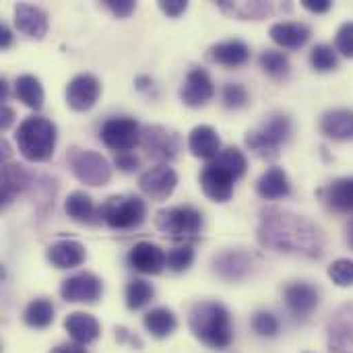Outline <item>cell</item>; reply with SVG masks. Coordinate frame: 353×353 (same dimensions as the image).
<instances>
[{
	"label": "cell",
	"instance_id": "1",
	"mask_svg": "<svg viewBox=\"0 0 353 353\" xmlns=\"http://www.w3.org/2000/svg\"><path fill=\"white\" fill-rule=\"evenodd\" d=\"M256 238L263 248L273 252L321 259L325 250L323 234L310 219L279 207H267L261 211Z\"/></svg>",
	"mask_w": 353,
	"mask_h": 353
},
{
	"label": "cell",
	"instance_id": "2",
	"mask_svg": "<svg viewBox=\"0 0 353 353\" xmlns=\"http://www.w3.org/2000/svg\"><path fill=\"white\" fill-rule=\"evenodd\" d=\"M248 159L238 147L221 149V153L201 172V188L213 203H228L234 196V184L246 174Z\"/></svg>",
	"mask_w": 353,
	"mask_h": 353
},
{
	"label": "cell",
	"instance_id": "3",
	"mask_svg": "<svg viewBox=\"0 0 353 353\" xmlns=\"http://www.w3.org/2000/svg\"><path fill=\"white\" fill-rule=\"evenodd\" d=\"M192 335L211 350H225L234 341L232 314L221 302H199L188 316Z\"/></svg>",
	"mask_w": 353,
	"mask_h": 353
},
{
	"label": "cell",
	"instance_id": "4",
	"mask_svg": "<svg viewBox=\"0 0 353 353\" xmlns=\"http://www.w3.org/2000/svg\"><path fill=\"white\" fill-rule=\"evenodd\" d=\"M56 141H58L56 124L43 116L25 118L14 132V143L21 155L31 163H43L52 159Z\"/></svg>",
	"mask_w": 353,
	"mask_h": 353
},
{
	"label": "cell",
	"instance_id": "5",
	"mask_svg": "<svg viewBox=\"0 0 353 353\" xmlns=\"http://www.w3.org/2000/svg\"><path fill=\"white\" fill-rule=\"evenodd\" d=\"M292 137V120L285 114L269 116L259 128L250 130L244 139L246 147L265 161H275L279 157V149Z\"/></svg>",
	"mask_w": 353,
	"mask_h": 353
},
{
	"label": "cell",
	"instance_id": "6",
	"mask_svg": "<svg viewBox=\"0 0 353 353\" xmlns=\"http://www.w3.org/2000/svg\"><path fill=\"white\" fill-rule=\"evenodd\" d=\"M155 228L170 240L192 242L199 240L203 230V213L190 205L165 207L155 215Z\"/></svg>",
	"mask_w": 353,
	"mask_h": 353
},
{
	"label": "cell",
	"instance_id": "7",
	"mask_svg": "<svg viewBox=\"0 0 353 353\" xmlns=\"http://www.w3.org/2000/svg\"><path fill=\"white\" fill-rule=\"evenodd\" d=\"M145 217H147V205L139 196L116 194L105 199L99 207V219L108 228L118 232L137 230L139 225H143Z\"/></svg>",
	"mask_w": 353,
	"mask_h": 353
},
{
	"label": "cell",
	"instance_id": "8",
	"mask_svg": "<svg viewBox=\"0 0 353 353\" xmlns=\"http://www.w3.org/2000/svg\"><path fill=\"white\" fill-rule=\"evenodd\" d=\"M66 159L74 178L87 186H105L112 178V168L108 159L97 151L72 147Z\"/></svg>",
	"mask_w": 353,
	"mask_h": 353
},
{
	"label": "cell",
	"instance_id": "9",
	"mask_svg": "<svg viewBox=\"0 0 353 353\" xmlns=\"http://www.w3.org/2000/svg\"><path fill=\"white\" fill-rule=\"evenodd\" d=\"M141 147L153 161L168 165L172 159L178 157L182 149V137L174 128L161 124H147L141 130Z\"/></svg>",
	"mask_w": 353,
	"mask_h": 353
},
{
	"label": "cell",
	"instance_id": "10",
	"mask_svg": "<svg viewBox=\"0 0 353 353\" xmlns=\"http://www.w3.org/2000/svg\"><path fill=\"white\" fill-rule=\"evenodd\" d=\"M141 130L143 128L139 126L134 118L114 116L101 124L99 139L108 149L116 153H130V149L141 145Z\"/></svg>",
	"mask_w": 353,
	"mask_h": 353
},
{
	"label": "cell",
	"instance_id": "11",
	"mask_svg": "<svg viewBox=\"0 0 353 353\" xmlns=\"http://www.w3.org/2000/svg\"><path fill=\"white\" fill-rule=\"evenodd\" d=\"M103 294L101 279L91 271H81L66 277L60 285V296L64 302H81V304H95Z\"/></svg>",
	"mask_w": 353,
	"mask_h": 353
},
{
	"label": "cell",
	"instance_id": "12",
	"mask_svg": "<svg viewBox=\"0 0 353 353\" xmlns=\"http://www.w3.org/2000/svg\"><path fill=\"white\" fill-rule=\"evenodd\" d=\"M178 186V174L174 172V168L157 163L155 168H149L145 174H141L139 178V188L141 192L151 199V201H168L172 196V192Z\"/></svg>",
	"mask_w": 353,
	"mask_h": 353
},
{
	"label": "cell",
	"instance_id": "13",
	"mask_svg": "<svg viewBox=\"0 0 353 353\" xmlns=\"http://www.w3.org/2000/svg\"><path fill=\"white\" fill-rule=\"evenodd\" d=\"M101 93V83L89 72H81L66 85V103L74 112H89Z\"/></svg>",
	"mask_w": 353,
	"mask_h": 353
},
{
	"label": "cell",
	"instance_id": "14",
	"mask_svg": "<svg viewBox=\"0 0 353 353\" xmlns=\"http://www.w3.org/2000/svg\"><path fill=\"white\" fill-rule=\"evenodd\" d=\"M213 95H215V85L209 72L203 68H192L180 87V99L188 108H203L213 99Z\"/></svg>",
	"mask_w": 353,
	"mask_h": 353
},
{
	"label": "cell",
	"instance_id": "15",
	"mask_svg": "<svg viewBox=\"0 0 353 353\" xmlns=\"http://www.w3.org/2000/svg\"><path fill=\"white\" fill-rule=\"evenodd\" d=\"M329 347L333 353H353V304L341 306L329 321Z\"/></svg>",
	"mask_w": 353,
	"mask_h": 353
},
{
	"label": "cell",
	"instance_id": "16",
	"mask_svg": "<svg viewBox=\"0 0 353 353\" xmlns=\"http://www.w3.org/2000/svg\"><path fill=\"white\" fill-rule=\"evenodd\" d=\"M126 263L137 273L157 275L165 267V252L159 246L151 244V242H139V244H134L130 248V252L126 256Z\"/></svg>",
	"mask_w": 353,
	"mask_h": 353
},
{
	"label": "cell",
	"instance_id": "17",
	"mask_svg": "<svg viewBox=\"0 0 353 353\" xmlns=\"http://www.w3.org/2000/svg\"><path fill=\"white\" fill-rule=\"evenodd\" d=\"M283 298H285V306L288 310L296 316V319H308L319 302H321V294L314 285L310 283H292L283 290Z\"/></svg>",
	"mask_w": 353,
	"mask_h": 353
},
{
	"label": "cell",
	"instance_id": "18",
	"mask_svg": "<svg viewBox=\"0 0 353 353\" xmlns=\"http://www.w3.org/2000/svg\"><path fill=\"white\" fill-rule=\"evenodd\" d=\"M252 269V256L244 250H223L213 259V271L225 281H240Z\"/></svg>",
	"mask_w": 353,
	"mask_h": 353
},
{
	"label": "cell",
	"instance_id": "19",
	"mask_svg": "<svg viewBox=\"0 0 353 353\" xmlns=\"http://www.w3.org/2000/svg\"><path fill=\"white\" fill-rule=\"evenodd\" d=\"M269 35L283 50H300V48H304L308 43L312 31L304 23H298V21H281V23H273L271 25Z\"/></svg>",
	"mask_w": 353,
	"mask_h": 353
},
{
	"label": "cell",
	"instance_id": "20",
	"mask_svg": "<svg viewBox=\"0 0 353 353\" xmlns=\"http://www.w3.org/2000/svg\"><path fill=\"white\" fill-rule=\"evenodd\" d=\"M188 149L194 157L213 161L221 153V139L209 124H199L188 134Z\"/></svg>",
	"mask_w": 353,
	"mask_h": 353
},
{
	"label": "cell",
	"instance_id": "21",
	"mask_svg": "<svg viewBox=\"0 0 353 353\" xmlns=\"http://www.w3.org/2000/svg\"><path fill=\"white\" fill-rule=\"evenodd\" d=\"M207 58L221 66H242L250 58V48L242 39H223L207 50Z\"/></svg>",
	"mask_w": 353,
	"mask_h": 353
},
{
	"label": "cell",
	"instance_id": "22",
	"mask_svg": "<svg viewBox=\"0 0 353 353\" xmlns=\"http://www.w3.org/2000/svg\"><path fill=\"white\" fill-rule=\"evenodd\" d=\"M14 27L27 37L41 39L48 33V14L33 4H17L14 6Z\"/></svg>",
	"mask_w": 353,
	"mask_h": 353
},
{
	"label": "cell",
	"instance_id": "23",
	"mask_svg": "<svg viewBox=\"0 0 353 353\" xmlns=\"http://www.w3.org/2000/svg\"><path fill=\"white\" fill-rule=\"evenodd\" d=\"M46 256L56 269H77L85 263L87 250L77 240H58L48 248Z\"/></svg>",
	"mask_w": 353,
	"mask_h": 353
},
{
	"label": "cell",
	"instance_id": "24",
	"mask_svg": "<svg viewBox=\"0 0 353 353\" xmlns=\"http://www.w3.org/2000/svg\"><path fill=\"white\" fill-rule=\"evenodd\" d=\"M319 196L335 213H353V178L333 180L319 190Z\"/></svg>",
	"mask_w": 353,
	"mask_h": 353
},
{
	"label": "cell",
	"instance_id": "25",
	"mask_svg": "<svg viewBox=\"0 0 353 353\" xmlns=\"http://www.w3.org/2000/svg\"><path fill=\"white\" fill-rule=\"evenodd\" d=\"M321 132L333 141H353V110H329L321 118Z\"/></svg>",
	"mask_w": 353,
	"mask_h": 353
},
{
	"label": "cell",
	"instance_id": "26",
	"mask_svg": "<svg viewBox=\"0 0 353 353\" xmlns=\"http://www.w3.org/2000/svg\"><path fill=\"white\" fill-rule=\"evenodd\" d=\"M64 329L70 335L72 343H79V345H89V343L97 341V337L101 335V327H99L97 319L91 314H85V312L68 314L64 321Z\"/></svg>",
	"mask_w": 353,
	"mask_h": 353
},
{
	"label": "cell",
	"instance_id": "27",
	"mask_svg": "<svg viewBox=\"0 0 353 353\" xmlns=\"http://www.w3.org/2000/svg\"><path fill=\"white\" fill-rule=\"evenodd\" d=\"M64 211L72 221L83 223V225H95V223L101 221L99 219V209L95 207L93 199L83 190H74V192H70L66 196Z\"/></svg>",
	"mask_w": 353,
	"mask_h": 353
},
{
	"label": "cell",
	"instance_id": "28",
	"mask_svg": "<svg viewBox=\"0 0 353 353\" xmlns=\"http://www.w3.org/2000/svg\"><path fill=\"white\" fill-rule=\"evenodd\" d=\"M29 172L19 163H4L2 165V190H0V203L2 207L10 205L27 186H29Z\"/></svg>",
	"mask_w": 353,
	"mask_h": 353
},
{
	"label": "cell",
	"instance_id": "29",
	"mask_svg": "<svg viewBox=\"0 0 353 353\" xmlns=\"http://www.w3.org/2000/svg\"><path fill=\"white\" fill-rule=\"evenodd\" d=\"M292 192V184L283 168H269L256 182V194L265 201H277Z\"/></svg>",
	"mask_w": 353,
	"mask_h": 353
},
{
	"label": "cell",
	"instance_id": "30",
	"mask_svg": "<svg viewBox=\"0 0 353 353\" xmlns=\"http://www.w3.org/2000/svg\"><path fill=\"white\" fill-rule=\"evenodd\" d=\"M143 325L147 329V333L155 339H165L170 337L176 329H178V319L170 308H153L143 316Z\"/></svg>",
	"mask_w": 353,
	"mask_h": 353
},
{
	"label": "cell",
	"instance_id": "31",
	"mask_svg": "<svg viewBox=\"0 0 353 353\" xmlns=\"http://www.w3.org/2000/svg\"><path fill=\"white\" fill-rule=\"evenodd\" d=\"M14 95L19 101H23L31 110H41L43 108V87L37 77L33 74H21L14 81Z\"/></svg>",
	"mask_w": 353,
	"mask_h": 353
},
{
	"label": "cell",
	"instance_id": "32",
	"mask_svg": "<svg viewBox=\"0 0 353 353\" xmlns=\"http://www.w3.org/2000/svg\"><path fill=\"white\" fill-rule=\"evenodd\" d=\"M54 304L46 298H37V300H31L23 312V321L27 327L31 329H46L54 323Z\"/></svg>",
	"mask_w": 353,
	"mask_h": 353
},
{
	"label": "cell",
	"instance_id": "33",
	"mask_svg": "<svg viewBox=\"0 0 353 353\" xmlns=\"http://www.w3.org/2000/svg\"><path fill=\"white\" fill-rule=\"evenodd\" d=\"M155 296V290L149 281L145 279H132L128 285H126V292H124V298H126V308L128 310H141L145 308Z\"/></svg>",
	"mask_w": 353,
	"mask_h": 353
},
{
	"label": "cell",
	"instance_id": "34",
	"mask_svg": "<svg viewBox=\"0 0 353 353\" xmlns=\"http://www.w3.org/2000/svg\"><path fill=\"white\" fill-rule=\"evenodd\" d=\"M259 64L261 68L273 77V79H285L290 74V60L283 52H277V50H267L261 54L259 58Z\"/></svg>",
	"mask_w": 353,
	"mask_h": 353
},
{
	"label": "cell",
	"instance_id": "35",
	"mask_svg": "<svg viewBox=\"0 0 353 353\" xmlns=\"http://www.w3.org/2000/svg\"><path fill=\"white\" fill-rule=\"evenodd\" d=\"M310 64L314 70L319 72H329L335 70L339 66V58H337V50L329 43H319L312 48L310 52Z\"/></svg>",
	"mask_w": 353,
	"mask_h": 353
},
{
	"label": "cell",
	"instance_id": "36",
	"mask_svg": "<svg viewBox=\"0 0 353 353\" xmlns=\"http://www.w3.org/2000/svg\"><path fill=\"white\" fill-rule=\"evenodd\" d=\"M219 8L223 12H232V14L242 17V19H261V17H265L271 10V6L265 4V2H242V4L219 2Z\"/></svg>",
	"mask_w": 353,
	"mask_h": 353
},
{
	"label": "cell",
	"instance_id": "37",
	"mask_svg": "<svg viewBox=\"0 0 353 353\" xmlns=\"http://www.w3.org/2000/svg\"><path fill=\"white\" fill-rule=\"evenodd\" d=\"M192 263H194V250L190 244L178 246L165 254V267L174 273H182V271L190 269Z\"/></svg>",
	"mask_w": 353,
	"mask_h": 353
},
{
	"label": "cell",
	"instance_id": "38",
	"mask_svg": "<svg viewBox=\"0 0 353 353\" xmlns=\"http://www.w3.org/2000/svg\"><path fill=\"white\" fill-rule=\"evenodd\" d=\"M221 99H223V105L225 108L240 110V108L248 105V91L240 83H228L223 87V91H221Z\"/></svg>",
	"mask_w": 353,
	"mask_h": 353
},
{
	"label": "cell",
	"instance_id": "39",
	"mask_svg": "<svg viewBox=\"0 0 353 353\" xmlns=\"http://www.w3.org/2000/svg\"><path fill=\"white\" fill-rule=\"evenodd\" d=\"M279 329H281V323L271 312H256L252 319V331L259 337H277Z\"/></svg>",
	"mask_w": 353,
	"mask_h": 353
},
{
	"label": "cell",
	"instance_id": "40",
	"mask_svg": "<svg viewBox=\"0 0 353 353\" xmlns=\"http://www.w3.org/2000/svg\"><path fill=\"white\" fill-rule=\"evenodd\" d=\"M329 277L339 288H350V285H353V261H350V259L335 261L329 267Z\"/></svg>",
	"mask_w": 353,
	"mask_h": 353
},
{
	"label": "cell",
	"instance_id": "41",
	"mask_svg": "<svg viewBox=\"0 0 353 353\" xmlns=\"http://www.w3.org/2000/svg\"><path fill=\"white\" fill-rule=\"evenodd\" d=\"M335 50L345 56V58H353V21L343 23L339 29H337V35H335Z\"/></svg>",
	"mask_w": 353,
	"mask_h": 353
},
{
	"label": "cell",
	"instance_id": "42",
	"mask_svg": "<svg viewBox=\"0 0 353 353\" xmlns=\"http://www.w3.org/2000/svg\"><path fill=\"white\" fill-rule=\"evenodd\" d=\"M103 4H105V8H108L114 17H118V19L130 17V14L134 12V8H137V2H134V0H105Z\"/></svg>",
	"mask_w": 353,
	"mask_h": 353
},
{
	"label": "cell",
	"instance_id": "43",
	"mask_svg": "<svg viewBox=\"0 0 353 353\" xmlns=\"http://www.w3.org/2000/svg\"><path fill=\"white\" fill-rule=\"evenodd\" d=\"M114 165H116L120 172H124V174H132V172H137V170H139L141 161H139V157H137V155H132V153H116V157H114Z\"/></svg>",
	"mask_w": 353,
	"mask_h": 353
},
{
	"label": "cell",
	"instance_id": "44",
	"mask_svg": "<svg viewBox=\"0 0 353 353\" xmlns=\"http://www.w3.org/2000/svg\"><path fill=\"white\" fill-rule=\"evenodd\" d=\"M159 8H161L168 17L176 19V17H180L182 12H186L188 2H186V0H159Z\"/></svg>",
	"mask_w": 353,
	"mask_h": 353
},
{
	"label": "cell",
	"instance_id": "45",
	"mask_svg": "<svg viewBox=\"0 0 353 353\" xmlns=\"http://www.w3.org/2000/svg\"><path fill=\"white\" fill-rule=\"evenodd\" d=\"M302 6H304L306 10L314 12V14H321V12L331 10L333 2H331V0H302Z\"/></svg>",
	"mask_w": 353,
	"mask_h": 353
},
{
	"label": "cell",
	"instance_id": "46",
	"mask_svg": "<svg viewBox=\"0 0 353 353\" xmlns=\"http://www.w3.org/2000/svg\"><path fill=\"white\" fill-rule=\"evenodd\" d=\"M12 120H14V112L8 105H2V110H0V128L2 130H8L10 124H12Z\"/></svg>",
	"mask_w": 353,
	"mask_h": 353
},
{
	"label": "cell",
	"instance_id": "47",
	"mask_svg": "<svg viewBox=\"0 0 353 353\" xmlns=\"http://www.w3.org/2000/svg\"><path fill=\"white\" fill-rule=\"evenodd\" d=\"M50 353H87L85 352V345H79V343H60L56 345Z\"/></svg>",
	"mask_w": 353,
	"mask_h": 353
},
{
	"label": "cell",
	"instance_id": "48",
	"mask_svg": "<svg viewBox=\"0 0 353 353\" xmlns=\"http://www.w3.org/2000/svg\"><path fill=\"white\" fill-rule=\"evenodd\" d=\"M10 43H12V31H10V27L8 25H0V46H2V50H6V48H10Z\"/></svg>",
	"mask_w": 353,
	"mask_h": 353
},
{
	"label": "cell",
	"instance_id": "49",
	"mask_svg": "<svg viewBox=\"0 0 353 353\" xmlns=\"http://www.w3.org/2000/svg\"><path fill=\"white\" fill-rule=\"evenodd\" d=\"M6 99H8V83L2 79L0 81V101H2V105H6Z\"/></svg>",
	"mask_w": 353,
	"mask_h": 353
},
{
	"label": "cell",
	"instance_id": "50",
	"mask_svg": "<svg viewBox=\"0 0 353 353\" xmlns=\"http://www.w3.org/2000/svg\"><path fill=\"white\" fill-rule=\"evenodd\" d=\"M345 240H347V246L353 250V219L347 223V228H345Z\"/></svg>",
	"mask_w": 353,
	"mask_h": 353
},
{
	"label": "cell",
	"instance_id": "51",
	"mask_svg": "<svg viewBox=\"0 0 353 353\" xmlns=\"http://www.w3.org/2000/svg\"><path fill=\"white\" fill-rule=\"evenodd\" d=\"M149 85H151V79H149V77H139V79H137V89L143 91V89H147Z\"/></svg>",
	"mask_w": 353,
	"mask_h": 353
},
{
	"label": "cell",
	"instance_id": "52",
	"mask_svg": "<svg viewBox=\"0 0 353 353\" xmlns=\"http://www.w3.org/2000/svg\"><path fill=\"white\" fill-rule=\"evenodd\" d=\"M0 149H2V159L6 161V159L10 157V147H8V143L2 141V143H0Z\"/></svg>",
	"mask_w": 353,
	"mask_h": 353
}]
</instances>
